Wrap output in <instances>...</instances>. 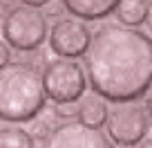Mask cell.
I'll return each instance as SVG.
<instances>
[{
  "mask_svg": "<svg viewBox=\"0 0 152 148\" xmlns=\"http://www.w3.org/2000/svg\"><path fill=\"white\" fill-rule=\"evenodd\" d=\"M85 74L105 101L128 103L145 96L152 85V36L119 23L101 25L85 52Z\"/></svg>",
  "mask_w": 152,
  "mask_h": 148,
  "instance_id": "cell-1",
  "label": "cell"
},
{
  "mask_svg": "<svg viewBox=\"0 0 152 148\" xmlns=\"http://www.w3.org/2000/svg\"><path fill=\"white\" fill-rule=\"evenodd\" d=\"M47 108L43 72L29 61H9L0 67V121H34Z\"/></svg>",
  "mask_w": 152,
  "mask_h": 148,
  "instance_id": "cell-2",
  "label": "cell"
},
{
  "mask_svg": "<svg viewBox=\"0 0 152 148\" xmlns=\"http://www.w3.org/2000/svg\"><path fill=\"white\" fill-rule=\"evenodd\" d=\"M47 16L38 9L27 5H20L9 9V14L2 20V36L9 47L18 52H34L47 40Z\"/></svg>",
  "mask_w": 152,
  "mask_h": 148,
  "instance_id": "cell-3",
  "label": "cell"
},
{
  "mask_svg": "<svg viewBox=\"0 0 152 148\" xmlns=\"http://www.w3.org/2000/svg\"><path fill=\"white\" fill-rule=\"evenodd\" d=\"M43 85L54 103L78 101L85 96L87 74L74 58H54L43 70Z\"/></svg>",
  "mask_w": 152,
  "mask_h": 148,
  "instance_id": "cell-4",
  "label": "cell"
},
{
  "mask_svg": "<svg viewBox=\"0 0 152 148\" xmlns=\"http://www.w3.org/2000/svg\"><path fill=\"white\" fill-rule=\"evenodd\" d=\"M105 126H107V139L121 148L137 146L139 141L145 139L148 130H150L145 108H141L134 101L116 103V108L110 110Z\"/></svg>",
  "mask_w": 152,
  "mask_h": 148,
  "instance_id": "cell-5",
  "label": "cell"
},
{
  "mask_svg": "<svg viewBox=\"0 0 152 148\" xmlns=\"http://www.w3.org/2000/svg\"><path fill=\"white\" fill-rule=\"evenodd\" d=\"M47 40L52 52L58 54V58H78L85 56L92 40V32L85 25V20L76 16H65L52 25Z\"/></svg>",
  "mask_w": 152,
  "mask_h": 148,
  "instance_id": "cell-6",
  "label": "cell"
},
{
  "mask_svg": "<svg viewBox=\"0 0 152 148\" xmlns=\"http://www.w3.org/2000/svg\"><path fill=\"white\" fill-rule=\"evenodd\" d=\"M45 148H112V144L99 128L83 126L81 121H65L49 133Z\"/></svg>",
  "mask_w": 152,
  "mask_h": 148,
  "instance_id": "cell-7",
  "label": "cell"
},
{
  "mask_svg": "<svg viewBox=\"0 0 152 148\" xmlns=\"http://www.w3.org/2000/svg\"><path fill=\"white\" fill-rule=\"evenodd\" d=\"M61 5L81 20H103L114 14L119 0H61Z\"/></svg>",
  "mask_w": 152,
  "mask_h": 148,
  "instance_id": "cell-8",
  "label": "cell"
},
{
  "mask_svg": "<svg viewBox=\"0 0 152 148\" xmlns=\"http://www.w3.org/2000/svg\"><path fill=\"white\" fill-rule=\"evenodd\" d=\"M107 115H110L107 101L99 96L96 92L90 96H83V101L78 103V121L83 126L101 130V126H105V121H107Z\"/></svg>",
  "mask_w": 152,
  "mask_h": 148,
  "instance_id": "cell-9",
  "label": "cell"
},
{
  "mask_svg": "<svg viewBox=\"0 0 152 148\" xmlns=\"http://www.w3.org/2000/svg\"><path fill=\"white\" fill-rule=\"evenodd\" d=\"M150 0H119V5L114 9V16L123 27H141L145 25L148 11H150Z\"/></svg>",
  "mask_w": 152,
  "mask_h": 148,
  "instance_id": "cell-10",
  "label": "cell"
},
{
  "mask_svg": "<svg viewBox=\"0 0 152 148\" xmlns=\"http://www.w3.org/2000/svg\"><path fill=\"white\" fill-rule=\"evenodd\" d=\"M0 148H36V139L20 126H5L0 128Z\"/></svg>",
  "mask_w": 152,
  "mask_h": 148,
  "instance_id": "cell-11",
  "label": "cell"
},
{
  "mask_svg": "<svg viewBox=\"0 0 152 148\" xmlns=\"http://www.w3.org/2000/svg\"><path fill=\"white\" fill-rule=\"evenodd\" d=\"M54 117L63 121H72L78 117V101H67V103H56L54 105Z\"/></svg>",
  "mask_w": 152,
  "mask_h": 148,
  "instance_id": "cell-12",
  "label": "cell"
},
{
  "mask_svg": "<svg viewBox=\"0 0 152 148\" xmlns=\"http://www.w3.org/2000/svg\"><path fill=\"white\" fill-rule=\"evenodd\" d=\"M9 61H11V49H9V45H7L5 40L0 38V67H5Z\"/></svg>",
  "mask_w": 152,
  "mask_h": 148,
  "instance_id": "cell-13",
  "label": "cell"
},
{
  "mask_svg": "<svg viewBox=\"0 0 152 148\" xmlns=\"http://www.w3.org/2000/svg\"><path fill=\"white\" fill-rule=\"evenodd\" d=\"M23 5H27V7H34V9H38V7H47L52 0H20Z\"/></svg>",
  "mask_w": 152,
  "mask_h": 148,
  "instance_id": "cell-14",
  "label": "cell"
},
{
  "mask_svg": "<svg viewBox=\"0 0 152 148\" xmlns=\"http://www.w3.org/2000/svg\"><path fill=\"white\" fill-rule=\"evenodd\" d=\"M145 112L152 115V88H150V94H145Z\"/></svg>",
  "mask_w": 152,
  "mask_h": 148,
  "instance_id": "cell-15",
  "label": "cell"
},
{
  "mask_svg": "<svg viewBox=\"0 0 152 148\" xmlns=\"http://www.w3.org/2000/svg\"><path fill=\"white\" fill-rule=\"evenodd\" d=\"M9 14V7H7L5 0H0V20H5V16Z\"/></svg>",
  "mask_w": 152,
  "mask_h": 148,
  "instance_id": "cell-16",
  "label": "cell"
},
{
  "mask_svg": "<svg viewBox=\"0 0 152 148\" xmlns=\"http://www.w3.org/2000/svg\"><path fill=\"white\" fill-rule=\"evenodd\" d=\"M134 148H152V139H143V141H139Z\"/></svg>",
  "mask_w": 152,
  "mask_h": 148,
  "instance_id": "cell-17",
  "label": "cell"
},
{
  "mask_svg": "<svg viewBox=\"0 0 152 148\" xmlns=\"http://www.w3.org/2000/svg\"><path fill=\"white\" fill-rule=\"evenodd\" d=\"M145 25H148V29L152 32V5H150V11H148V18H145Z\"/></svg>",
  "mask_w": 152,
  "mask_h": 148,
  "instance_id": "cell-18",
  "label": "cell"
},
{
  "mask_svg": "<svg viewBox=\"0 0 152 148\" xmlns=\"http://www.w3.org/2000/svg\"><path fill=\"white\" fill-rule=\"evenodd\" d=\"M150 88H152V85H150Z\"/></svg>",
  "mask_w": 152,
  "mask_h": 148,
  "instance_id": "cell-19",
  "label": "cell"
}]
</instances>
